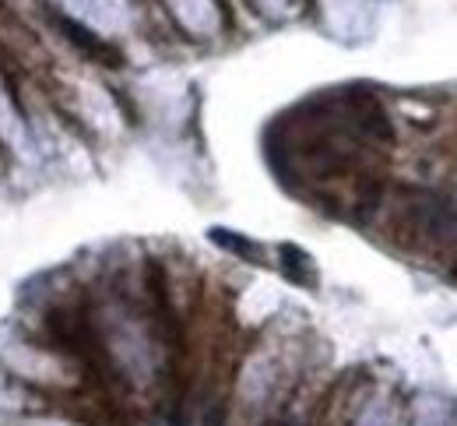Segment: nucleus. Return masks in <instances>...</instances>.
I'll return each instance as SVG.
<instances>
[{
    "label": "nucleus",
    "instance_id": "f257e3e1",
    "mask_svg": "<svg viewBox=\"0 0 457 426\" xmlns=\"http://www.w3.org/2000/svg\"><path fill=\"white\" fill-rule=\"evenodd\" d=\"M64 25V32H67V39L78 46V50H85L89 57H95V60H106L109 67H120V53L113 50V46H106L102 39H95L89 28H81V25H74V21H60Z\"/></svg>",
    "mask_w": 457,
    "mask_h": 426
},
{
    "label": "nucleus",
    "instance_id": "f03ea898",
    "mask_svg": "<svg viewBox=\"0 0 457 426\" xmlns=\"http://www.w3.org/2000/svg\"><path fill=\"white\" fill-rule=\"evenodd\" d=\"M218 247H229V250H236V254H243V257H257V247L250 243V240H243V236H232L229 229H211L208 232Z\"/></svg>",
    "mask_w": 457,
    "mask_h": 426
}]
</instances>
